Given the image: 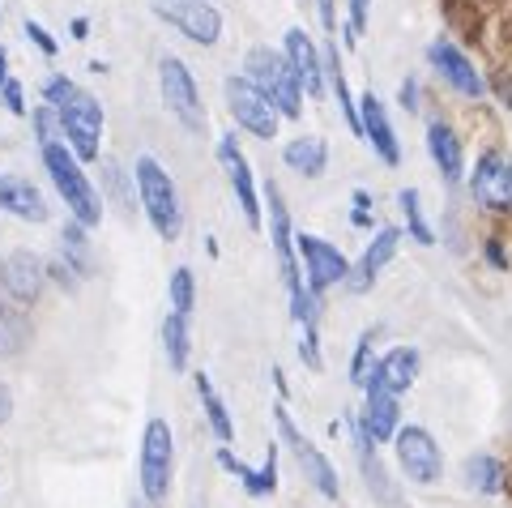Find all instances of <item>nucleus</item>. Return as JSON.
I'll return each mask as SVG.
<instances>
[{
    "mask_svg": "<svg viewBox=\"0 0 512 508\" xmlns=\"http://www.w3.org/2000/svg\"><path fill=\"white\" fill-rule=\"evenodd\" d=\"M43 103L56 111V124H60V137L82 163H94L103 154L99 137H103V103L94 99L90 90H82L77 82H69L64 73L47 77L43 82Z\"/></svg>",
    "mask_w": 512,
    "mask_h": 508,
    "instance_id": "f257e3e1",
    "label": "nucleus"
},
{
    "mask_svg": "<svg viewBox=\"0 0 512 508\" xmlns=\"http://www.w3.org/2000/svg\"><path fill=\"white\" fill-rule=\"evenodd\" d=\"M39 154H43V171L52 176L60 201L69 205V218L82 222L86 231L99 227L103 222V201H99V193H94L90 176L82 171V158L64 146V141H47V146H39Z\"/></svg>",
    "mask_w": 512,
    "mask_h": 508,
    "instance_id": "f03ea898",
    "label": "nucleus"
},
{
    "mask_svg": "<svg viewBox=\"0 0 512 508\" xmlns=\"http://www.w3.org/2000/svg\"><path fill=\"white\" fill-rule=\"evenodd\" d=\"M133 184H137V197H141V210H146L150 227L158 231V240H180L184 205H180V188H175L171 171L158 158L141 154L133 167Z\"/></svg>",
    "mask_w": 512,
    "mask_h": 508,
    "instance_id": "7ed1b4c3",
    "label": "nucleus"
},
{
    "mask_svg": "<svg viewBox=\"0 0 512 508\" xmlns=\"http://www.w3.org/2000/svg\"><path fill=\"white\" fill-rule=\"evenodd\" d=\"M244 69H248L244 73L248 82H256V90H261L265 99L282 111V120H299L303 116V99H308V94H303L291 60H286L282 52H274V47H252Z\"/></svg>",
    "mask_w": 512,
    "mask_h": 508,
    "instance_id": "20e7f679",
    "label": "nucleus"
},
{
    "mask_svg": "<svg viewBox=\"0 0 512 508\" xmlns=\"http://www.w3.org/2000/svg\"><path fill=\"white\" fill-rule=\"evenodd\" d=\"M171 470H175V436L167 419H150L141 432V453H137V474H141V500L150 508L167 504L171 496Z\"/></svg>",
    "mask_w": 512,
    "mask_h": 508,
    "instance_id": "39448f33",
    "label": "nucleus"
},
{
    "mask_svg": "<svg viewBox=\"0 0 512 508\" xmlns=\"http://www.w3.org/2000/svg\"><path fill=\"white\" fill-rule=\"evenodd\" d=\"M274 423H278V440L291 449V457L299 462V470H303V479H308L320 496L325 500H338L342 496V479H338V470H333V462L325 453L316 449V444L299 432V423L291 419V410H286V402H278L274 406Z\"/></svg>",
    "mask_w": 512,
    "mask_h": 508,
    "instance_id": "423d86ee",
    "label": "nucleus"
},
{
    "mask_svg": "<svg viewBox=\"0 0 512 508\" xmlns=\"http://www.w3.org/2000/svg\"><path fill=\"white\" fill-rule=\"evenodd\" d=\"M158 90H163V103L175 120L184 124L188 133H205V107H201V94L197 82L180 56H163L158 60Z\"/></svg>",
    "mask_w": 512,
    "mask_h": 508,
    "instance_id": "0eeeda50",
    "label": "nucleus"
},
{
    "mask_svg": "<svg viewBox=\"0 0 512 508\" xmlns=\"http://www.w3.org/2000/svg\"><path fill=\"white\" fill-rule=\"evenodd\" d=\"M295 252H299V269H303V282H308L312 295H325L329 287H342V282L350 278V269H355L338 244L320 240V235H295Z\"/></svg>",
    "mask_w": 512,
    "mask_h": 508,
    "instance_id": "6e6552de",
    "label": "nucleus"
},
{
    "mask_svg": "<svg viewBox=\"0 0 512 508\" xmlns=\"http://www.w3.org/2000/svg\"><path fill=\"white\" fill-rule=\"evenodd\" d=\"M393 453H397V466L406 470L410 483L431 487V483H436L440 474H444V453H440V444H436V436H431L427 427H419V423L397 427Z\"/></svg>",
    "mask_w": 512,
    "mask_h": 508,
    "instance_id": "1a4fd4ad",
    "label": "nucleus"
},
{
    "mask_svg": "<svg viewBox=\"0 0 512 508\" xmlns=\"http://www.w3.org/2000/svg\"><path fill=\"white\" fill-rule=\"evenodd\" d=\"M227 111L235 116V124L252 137H278V124H282V111L265 99L261 90H256V82H248V77H227Z\"/></svg>",
    "mask_w": 512,
    "mask_h": 508,
    "instance_id": "9d476101",
    "label": "nucleus"
},
{
    "mask_svg": "<svg viewBox=\"0 0 512 508\" xmlns=\"http://www.w3.org/2000/svg\"><path fill=\"white\" fill-rule=\"evenodd\" d=\"M150 5L167 26L180 30L188 43L214 47L222 39V13L210 5V0H150Z\"/></svg>",
    "mask_w": 512,
    "mask_h": 508,
    "instance_id": "9b49d317",
    "label": "nucleus"
},
{
    "mask_svg": "<svg viewBox=\"0 0 512 508\" xmlns=\"http://www.w3.org/2000/svg\"><path fill=\"white\" fill-rule=\"evenodd\" d=\"M218 163H222V171H227V184H231V193L239 201V214H244V222H248V227H261V222H265V205H261V193H256L252 163H248V154L239 150L235 133L218 137Z\"/></svg>",
    "mask_w": 512,
    "mask_h": 508,
    "instance_id": "f8f14e48",
    "label": "nucleus"
},
{
    "mask_svg": "<svg viewBox=\"0 0 512 508\" xmlns=\"http://www.w3.org/2000/svg\"><path fill=\"white\" fill-rule=\"evenodd\" d=\"M470 197L495 214H512V158L487 150L470 171Z\"/></svg>",
    "mask_w": 512,
    "mask_h": 508,
    "instance_id": "ddd939ff",
    "label": "nucleus"
},
{
    "mask_svg": "<svg viewBox=\"0 0 512 508\" xmlns=\"http://www.w3.org/2000/svg\"><path fill=\"white\" fill-rule=\"evenodd\" d=\"M427 60H431V69H436L448 86H453L457 94H466V99H478V94L487 90V82H483V73L474 69V60L461 52L457 43H448V39H436L427 47Z\"/></svg>",
    "mask_w": 512,
    "mask_h": 508,
    "instance_id": "4468645a",
    "label": "nucleus"
},
{
    "mask_svg": "<svg viewBox=\"0 0 512 508\" xmlns=\"http://www.w3.org/2000/svg\"><path fill=\"white\" fill-rule=\"evenodd\" d=\"M359 129H363V141L376 150L380 163L397 167L402 163V141H397L393 124H389V111H384V103L376 99V90H367L359 99Z\"/></svg>",
    "mask_w": 512,
    "mask_h": 508,
    "instance_id": "2eb2a0df",
    "label": "nucleus"
},
{
    "mask_svg": "<svg viewBox=\"0 0 512 508\" xmlns=\"http://www.w3.org/2000/svg\"><path fill=\"white\" fill-rule=\"evenodd\" d=\"M282 56L291 60V69H295V77H299L303 94L320 99V94H325V56L316 52V43H312L308 30H299V26H295V30H286Z\"/></svg>",
    "mask_w": 512,
    "mask_h": 508,
    "instance_id": "dca6fc26",
    "label": "nucleus"
},
{
    "mask_svg": "<svg viewBox=\"0 0 512 508\" xmlns=\"http://www.w3.org/2000/svg\"><path fill=\"white\" fill-rule=\"evenodd\" d=\"M5 287H9V299L18 308H30L35 299L43 295L47 287V265L35 257V252H13V257L5 261Z\"/></svg>",
    "mask_w": 512,
    "mask_h": 508,
    "instance_id": "f3484780",
    "label": "nucleus"
},
{
    "mask_svg": "<svg viewBox=\"0 0 512 508\" xmlns=\"http://www.w3.org/2000/svg\"><path fill=\"white\" fill-rule=\"evenodd\" d=\"M218 466L227 470V474H235V479L244 483L248 496H256V500H265V496H274V491H278V444H269V449H265V462L261 466L235 462V453L222 444V449H218Z\"/></svg>",
    "mask_w": 512,
    "mask_h": 508,
    "instance_id": "a211bd4d",
    "label": "nucleus"
},
{
    "mask_svg": "<svg viewBox=\"0 0 512 508\" xmlns=\"http://www.w3.org/2000/svg\"><path fill=\"white\" fill-rule=\"evenodd\" d=\"M397 248H402V231L397 227H380L376 235H372V244L363 248V257H359V265L350 269V291H367L372 282L389 269V261L397 257Z\"/></svg>",
    "mask_w": 512,
    "mask_h": 508,
    "instance_id": "6ab92c4d",
    "label": "nucleus"
},
{
    "mask_svg": "<svg viewBox=\"0 0 512 508\" xmlns=\"http://www.w3.org/2000/svg\"><path fill=\"white\" fill-rule=\"evenodd\" d=\"M414 376H419V351H414V346H393V351H384L376 359L372 380H367V385L389 389V393L402 398V393L414 385Z\"/></svg>",
    "mask_w": 512,
    "mask_h": 508,
    "instance_id": "aec40b11",
    "label": "nucleus"
},
{
    "mask_svg": "<svg viewBox=\"0 0 512 508\" xmlns=\"http://www.w3.org/2000/svg\"><path fill=\"white\" fill-rule=\"evenodd\" d=\"M0 210L22 222H47V214H52L43 193L22 176H0Z\"/></svg>",
    "mask_w": 512,
    "mask_h": 508,
    "instance_id": "412c9836",
    "label": "nucleus"
},
{
    "mask_svg": "<svg viewBox=\"0 0 512 508\" xmlns=\"http://www.w3.org/2000/svg\"><path fill=\"white\" fill-rule=\"evenodd\" d=\"M367 402H363V427H367V436H372L376 444L384 440H393L397 436V427H402V410H397V393L389 389H376V385H367Z\"/></svg>",
    "mask_w": 512,
    "mask_h": 508,
    "instance_id": "4be33fe9",
    "label": "nucleus"
},
{
    "mask_svg": "<svg viewBox=\"0 0 512 508\" xmlns=\"http://www.w3.org/2000/svg\"><path fill=\"white\" fill-rule=\"evenodd\" d=\"M427 150H431V163L440 167V180L444 184H457L466 176V154H461V137L448 129L444 120H431L427 129Z\"/></svg>",
    "mask_w": 512,
    "mask_h": 508,
    "instance_id": "5701e85b",
    "label": "nucleus"
},
{
    "mask_svg": "<svg viewBox=\"0 0 512 508\" xmlns=\"http://www.w3.org/2000/svg\"><path fill=\"white\" fill-rule=\"evenodd\" d=\"M282 163L299 171V176H308V180H320L325 176V167H329V146H325V137H291L282 146Z\"/></svg>",
    "mask_w": 512,
    "mask_h": 508,
    "instance_id": "b1692460",
    "label": "nucleus"
},
{
    "mask_svg": "<svg viewBox=\"0 0 512 508\" xmlns=\"http://www.w3.org/2000/svg\"><path fill=\"white\" fill-rule=\"evenodd\" d=\"M192 385H197V398H201V406H205V423H210V432H214L222 444H231V440H235V423H231L227 402L218 398L214 380L205 376V372H197V376H192Z\"/></svg>",
    "mask_w": 512,
    "mask_h": 508,
    "instance_id": "393cba45",
    "label": "nucleus"
},
{
    "mask_svg": "<svg viewBox=\"0 0 512 508\" xmlns=\"http://www.w3.org/2000/svg\"><path fill=\"white\" fill-rule=\"evenodd\" d=\"M30 321L18 304H0V359H13L30 346Z\"/></svg>",
    "mask_w": 512,
    "mask_h": 508,
    "instance_id": "a878e982",
    "label": "nucleus"
},
{
    "mask_svg": "<svg viewBox=\"0 0 512 508\" xmlns=\"http://www.w3.org/2000/svg\"><path fill=\"white\" fill-rule=\"evenodd\" d=\"M60 261L73 269L77 278H86L94 261H90V240H86V227L82 222H64V231H60Z\"/></svg>",
    "mask_w": 512,
    "mask_h": 508,
    "instance_id": "bb28decb",
    "label": "nucleus"
},
{
    "mask_svg": "<svg viewBox=\"0 0 512 508\" xmlns=\"http://www.w3.org/2000/svg\"><path fill=\"white\" fill-rule=\"evenodd\" d=\"M163 351H167L175 372L188 368V351H192V342H188V316L167 312V321H163Z\"/></svg>",
    "mask_w": 512,
    "mask_h": 508,
    "instance_id": "cd10ccee",
    "label": "nucleus"
},
{
    "mask_svg": "<svg viewBox=\"0 0 512 508\" xmlns=\"http://www.w3.org/2000/svg\"><path fill=\"white\" fill-rule=\"evenodd\" d=\"M466 479H470L474 491H483V496H495V491H504V466H500V457L474 453L470 462H466Z\"/></svg>",
    "mask_w": 512,
    "mask_h": 508,
    "instance_id": "c85d7f7f",
    "label": "nucleus"
},
{
    "mask_svg": "<svg viewBox=\"0 0 512 508\" xmlns=\"http://www.w3.org/2000/svg\"><path fill=\"white\" fill-rule=\"evenodd\" d=\"M397 205H402V218H406V227H410V240L423 244V248L436 244V235H431L427 218H423V197H419V188H402V193H397Z\"/></svg>",
    "mask_w": 512,
    "mask_h": 508,
    "instance_id": "c756f323",
    "label": "nucleus"
},
{
    "mask_svg": "<svg viewBox=\"0 0 512 508\" xmlns=\"http://www.w3.org/2000/svg\"><path fill=\"white\" fill-rule=\"evenodd\" d=\"M167 295H171V312H180V316H192V308H197V278H192V269H188V265L171 269Z\"/></svg>",
    "mask_w": 512,
    "mask_h": 508,
    "instance_id": "7c9ffc66",
    "label": "nucleus"
},
{
    "mask_svg": "<svg viewBox=\"0 0 512 508\" xmlns=\"http://www.w3.org/2000/svg\"><path fill=\"white\" fill-rule=\"evenodd\" d=\"M372 346H376V329H363L355 342V355H350V385L355 389H367V380H372V368H376Z\"/></svg>",
    "mask_w": 512,
    "mask_h": 508,
    "instance_id": "2f4dec72",
    "label": "nucleus"
},
{
    "mask_svg": "<svg viewBox=\"0 0 512 508\" xmlns=\"http://www.w3.org/2000/svg\"><path fill=\"white\" fill-rule=\"evenodd\" d=\"M299 359L308 363L312 372H320V363H325V359H320V338H316V321H303V325H299Z\"/></svg>",
    "mask_w": 512,
    "mask_h": 508,
    "instance_id": "473e14b6",
    "label": "nucleus"
},
{
    "mask_svg": "<svg viewBox=\"0 0 512 508\" xmlns=\"http://www.w3.org/2000/svg\"><path fill=\"white\" fill-rule=\"evenodd\" d=\"M35 133H39V146H47V141H60V124H56V111L52 107H35Z\"/></svg>",
    "mask_w": 512,
    "mask_h": 508,
    "instance_id": "72a5a7b5",
    "label": "nucleus"
},
{
    "mask_svg": "<svg viewBox=\"0 0 512 508\" xmlns=\"http://www.w3.org/2000/svg\"><path fill=\"white\" fill-rule=\"evenodd\" d=\"M0 103H5V111H13V116H26V90L18 77H9V82L0 86Z\"/></svg>",
    "mask_w": 512,
    "mask_h": 508,
    "instance_id": "f704fd0d",
    "label": "nucleus"
},
{
    "mask_svg": "<svg viewBox=\"0 0 512 508\" xmlns=\"http://www.w3.org/2000/svg\"><path fill=\"white\" fill-rule=\"evenodd\" d=\"M22 30H26V39H30V43H35V47H39V52H43L47 60H52V56L60 52V43H56L52 35H47V26H39V22H26Z\"/></svg>",
    "mask_w": 512,
    "mask_h": 508,
    "instance_id": "c9c22d12",
    "label": "nucleus"
},
{
    "mask_svg": "<svg viewBox=\"0 0 512 508\" xmlns=\"http://www.w3.org/2000/svg\"><path fill=\"white\" fill-rule=\"evenodd\" d=\"M350 205H355V210H350V222H355V227H372V197L363 193V188H355V193H350Z\"/></svg>",
    "mask_w": 512,
    "mask_h": 508,
    "instance_id": "e433bc0d",
    "label": "nucleus"
},
{
    "mask_svg": "<svg viewBox=\"0 0 512 508\" xmlns=\"http://www.w3.org/2000/svg\"><path fill=\"white\" fill-rule=\"evenodd\" d=\"M350 5V39H359L367 30V9H372V0H346Z\"/></svg>",
    "mask_w": 512,
    "mask_h": 508,
    "instance_id": "4c0bfd02",
    "label": "nucleus"
},
{
    "mask_svg": "<svg viewBox=\"0 0 512 508\" xmlns=\"http://www.w3.org/2000/svg\"><path fill=\"white\" fill-rule=\"evenodd\" d=\"M402 107L419 111V82H414V77H406V82H402Z\"/></svg>",
    "mask_w": 512,
    "mask_h": 508,
    "instance_id": "58836bf2",
    "label": "nucleus"
},
{
    "mask_svg": "<svg viewBox=\"0 0 512 508\" xmlns=\"http://www.w3.org/2000/svg\"><path fill=\"white\" fill-rule=\"evenodd\" d=\"M9 415H13V393H9V385H0V427L9 423Z\"/></svg>",
    "mask_w": 512,
    "mask_h": 508,
    "instance_id": "ea45409f",
    "label": "nucleus"
},
{
    "mask_svg": "<svg viewBox=\"0 0 512 508\" xmlns=\"http://www.w3.org/2000/svg\"><path fill=\"white\" fill-rule=\"evenodd\" d=\"M316 9H320V22H325V30L338 26V18H333V0H316Z\"/></svg>",
    "mask_w": 512,
    "mask_h": 508,
    "instance_id": "a19ab883",
    "label": "nucleus"
},
{
    "mask_svg": "<svg viewBox=\"0 0 512 508\" xmlns=\"http://www.w3.org/2000/svg\"><path fill=\"white\" fill-rule=\"evenodd\" d=\"M487 261H491V265H500V269L508 265V261H504V248H500V240H487Z\"/></svg>",
    "mask_w": 512,
    "mask_h": 508,
    "instance_id": "79ce46f5",
    "label": "nucleus"
},
{
    "mask_svg": "<svg viewBox=\"0 0 512 508\" xmlns=\"http://www.w3.org/2000/svg\"><path fill=\"white\" fill-rule=\"evenodd\" d=\"M69 30H73V39H90V22H86V18H73Z\"/></svg>",
    "mask_w": 512,
    "mask_h": 508,
    "instance_id": "37998d69",
    "label": "nucleus"
},
{
    "mask_svg": "<svg viewBox=\"0 0 512 508\" xmlns=\"http://www.w3.org/2000/svg\"><path fill=\"white\" fill-rule=\"evenodd\" d=\"M9 82V52H5V43H0V86Z\"/></svg>",
    "mask_w": 512,
    "mask_h": 508,
    "instance_id": "c03bdc74",
    "label": "nucleus"
},
{
    "mask_svg": "<svg viewBox=\"0 0 512 508\" xmlns=\"http://www.w3.org/2000/svg\"><path fill=\"white\" fill-rule=\"evenodd\" d=\"M0 304H13V299H9V287H5V261H0Z\"/></svg>",
    "mask_w": 512,
    "mask_h": 508,
    "instance_id": "a18cd8bd",
    "label": "nucleus"
},
{
    "mask_svg": "<svg viewBox=\"0 0 512 508\" xmlns=\"http://www.w3.org/2000/svg\"><path fill=\"white\" fill-rule=\"evenodd\" d=\"M133 508H150V504H146V500H141V504H137V500H133Z\"/></svg>",
    "mask_w": 512,
    "mask_h": 508,
    "instance_id": "49530a36",
    "label": "nucleus"
},
{
    "mask_svg": "<svg viewBox=\"0 0 512 508\" xmlns=\"http://www.w3.org/2000/svg\"><path fill=\"white\" fill-rule=\"evenodd\" d=\"M0 22H5V9H0Z\"/></svg>",
    "mask_w": 512,
    "mask_h": 508,
    "instance_id": "de8ad7c7",
    "label": "nucleus"
}]
</instances>
